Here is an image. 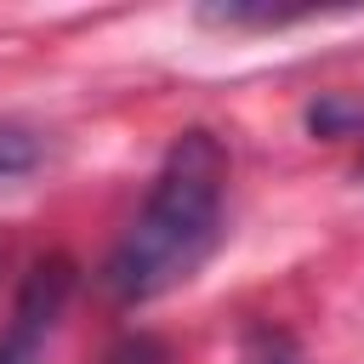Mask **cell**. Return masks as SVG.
Segmentation results:
<instances>
[{
  "mask_svg": "<svg viewBox=\"0 0 364 364\" xmlns=\"http://www.w3.org/2000/svg\"><path fill=\"white\" fill-rule=\"evenodd\" d=\"M199 17L205 23H228V28H279V23H296L307 11H279V6H205Z\"/></svg>",
  "mask_w": 364,
  "mask_h": 364,
  "instance_id": "5",
  "label": "cell"
},
{
  "mask_svg": "<svg viewBox=\"0 0 364 364\" xmlns=\"http://www.w3.org/2000/svg\"><path fill=\"white\" fill-rule=\"evenodd\" d=\"M239 364H301V353H296V341H290L284 330L256 324V330L245 336V347H239Z\"/></svg>",
  "mask_w": 364,
  "mask_h": 364,
  "instance_id": "4",
  "label": "cell"
},
{
  "mask_svg": "<svg viewBox=\"0 0 364 364\" xmlns=\"http://www.w3.org/2000/svg\"><path fill=\"white\" fill-rule=\"evenodd\" d=\"M307 125L318 136H341L347 125H364V114L358 108H341V102H318V108H307Z\"/></svg>",
  "mask_w": 364,
  "mask_h": 364,
  "instance_id": "7",
  "label": "cell"
},
{
  "mask_svg": "<svg viewBox=\"0 0 364 364\" xmlns=\"http://www.w3.org/2000/svg\"><path fill=\"white\" fill-rule=\"evenodd\" d=\"M222 199H228V148L210 131H182L165 165L154 171L142 210L108 250L102 290L136 307L188 284L222 245Z\"/></svg>",
  "mask_w": 364,
  "mask_h": 364,
  "instance_id": "1",
  "label": "cell"
},
{
  "mask_svg": "<svg viewBox=\"0 0 364 364\" xmlns=\"http://www.w3.org/2000/svg\"><path fill=\"white\" fill-rule=\"evenodd\" d=\"M102 364H171V353H165V341H159V336L136 330V336H119V341L102 353Z\"/></svg>",
  "mask_w": 364,
  "mask_h": 364,
  "instance_id": "6",
  "label": "cell"
},
{
  "mask_svg": "<svg viewBox=\"0 0 364 364\" xmlns=\"http://www.w3.org/2000/svg\"><path fill=\"white\" fill-rule=\"evenodd\" d=\"M40 154H46V142H40L28 125H17V119H0V182H6V176H23V171H34V165H40Z\"/></svg>",
  "mask_w": 364,
  "mask_h": 364,
  "instance_id": "3",
  "label": "cell"
},
{
  "mask_svg": "<svg viewBox=\"0 0 364 364\" xmlns=\"http://www.w3.org/2000/svg\"><path fill=\"white\" fill-rule=\"evenodd\" d=\"M68 290H74V267L68 262H40L28 267L17 301H11V318L0 330V364H46V347H51V330L68 307Z\"/></svg>",
  "mask_w": 364,
  "mask_h": 364,
  "instance_id": "2",
  "label": "cell"
}]
</instances>
